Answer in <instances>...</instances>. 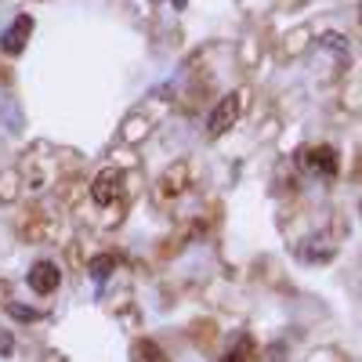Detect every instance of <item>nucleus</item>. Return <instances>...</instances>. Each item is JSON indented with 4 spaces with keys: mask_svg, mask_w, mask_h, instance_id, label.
Segmentation results:
<instances>
[{
    "mask_svg": "<svg viewBox=\"0 0 362 362\" xmlns=\"http://www.w3.org/2000/svg\"><path fill=\"white\" fill-rule=\"evenodd\" d=\"M243 116V90H228V95L210 109V116H206V134L210 138H221L225 131H232L235 127V119Z\"/></svg>",
    "mask_w": 362,
    "mask_h": 362,
    "instance_id": "obj_1",
    "label": "nucleus"
},
{
    "mask_svg": "<svg viewBox=\"0 0 362 362\" xmlns=\"http://www.w3.org/2000/svg\"><path fill=\"white\" fill-rule=\"evenodd\" d=\"M25 283L33 286V293H40V297H51L58 286H62V268H58L54 261H33V268H29Z\"/></svg>",
    "mask_w": 362,
    "mask_h": 362,
    "instance_id": "obj_2",
    "label": "nucleus"
},
{
    "mask_svg": "<svg viewBox=\"0 0 362 362\" xmlns=\"http://www.w3.org/2000/svg\"><path fill=\"white\" fill-rule=\"evenodd\" d=\"M29 37H33V15H18L4 33H0V51L4 54H22Z\"/></svg>",
    "mask_w": 362,
    "mask_h": 362,
    "instance_id": "obj_3",
    "label": "nucleus"
},
{
    "mask_svg": "<svg viewBox=\"0 0 362 362\" xmlns=\"http://www.w3.org/2000/svg\"><path fill=\"white\" fill-rule=\"evenodd\" d=\"M119 189H124V174H119L116 167H105V170H98L95 181H90V199H95L98 206H109V203H116Z\"/></svg>",
    "mask_w": 362,
    "mask_h": 362,
    "instance_id": "obj_4",
    "label": "nucleus"
},
{
    "mask_svg": "<svg viewBox=\"0 0 362 362\" xmlns=\"http://www.w3.org/2000/svg\"><path fill=\"white\" fill-rule=\"evenodd\" d=\"M300 160H305L308 170H315V174H322V177H334V174L341 170L334 145H315V148H308V153H300Z\"/></svg>",
    "mask_w": 362,
    "mask_h": 362,
    "instance_id": "obj_5",
    "label": "nucleus"
},
{
    "mask_svg": "<svg viewBox=\"0 0 362 362\" xmlns=\"http://www.w3.org/2000/svg\"><path fill=\"white\" fill-rule=\"evenodd\" d=\"M131 355H134V362H170V358H167V351H163L156 341H148V337L134 341Z\"/></svg>",
    "mask_w": 362,
    "mask_h": 362,
    "instance_id": "obj_6",
    "label": "nucleus"
},
{
    "mask_svg": "<svg viewBox=\"0 0 362 362\" xmlns=\"http://www.w3.org/2000/svg\"><path fill=\"white\" fill-rule=\"evenodd\" d=\"M254 351H257V348H254V337L243 334V337H239V341L221 355V362H254Z\"/></svg>",
    "mask_w": 362,
    "mask_h": 362,
    "instance_id": "obj_7",
    "label": "nucleus"
},
{
    "mask_svg": "<svg viewBox=\"0 0 362 362\" xmlns=\"http://www.w3.org/2000/svg\"><path fill=\"white\" fill-rule=\"evenodd\" d=\"M87 272L95 276V283H105V279L112 276V272H116V257H112V254H98V257H90Z\"/></svg>",
    "mask_w": 362,
    "mask_h": 362,
    "instance_id": "obj_8",
    "label": "nucleus"
},
{
    "mask_svg": "<svg viewBox=\"0 0 362 362\" xmlns=\"http://www.w3.org/2000/svg\"><path fill=\"white\" fill-rule=\"evenodd\" d=\"M8 312L18 319V322H37L40 319V312L37 308H25V305H15V300H8Z\"/></svg>",
    "mask_w": 362,
    "mask_h": 362,
    "instance_id": "obj_9",
    "label": "nucleus"
},
{
    "mask_svg": "<svg viewBox=\"0 0 362 362\" xmlns=\"http://www.w3.org/2000/svg\"><path fill=\"white\" fill-rule=\"evenodd\" d=\"M15 351V334H11V329H4V326H0V355H11Z\"/></svg>",
    "mask_w": 362,
    "mask_h": 362,
    "instance_id": "obj_10",
    "label": "nucleus"
},
{
    "mask_svg": "<svg viewBox=\"0 0 362 362\" xmlns=\"http://www.w3.org/2000/svg\"><path fill=\"white\" fill-rule=\"evenodd\" d=\"M8 300H11V283H8V279H0V308H4Z\"/></svg>",
    "mask_w": 362,
    "mask_h": 362,
    "instance_id": "obj_11",
    "label": "nucleus"
},
{
    "mask_svg": "<svg viewBox=\"0 0 362 362\" xmlns=\"http://www.w3.org/2000/svg\"><path fill=\"white\" fill-rule=\"evenodd\" d=\"M153 4H160V0H153ZM170 4H174V8H185L189 0H170Z\"/></svg>",
    "mask_w": 362,
    "mask_h": 362,
    "instance_id": "obj_12",
    "label": "nucleus"
},
{
    "mask_svg": "<svg viewBox=\"0 0 362 362\" xmlns=\"http://www.w3.org/2000/svg\"><path fill=\"white\" fill-rule=\"evenodd\" d=\"M358 22H362V8H358Z\"/></svg>",
    "mask_w": 362,
    "mask_h": 362,
    "instance_id": "obj_13",
    "label": "nucleus"
}]
</instances>
